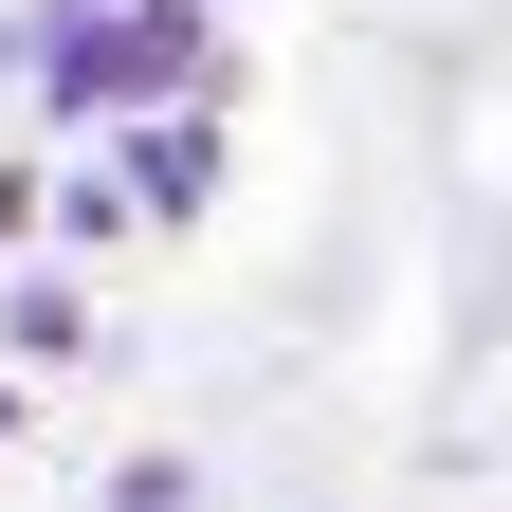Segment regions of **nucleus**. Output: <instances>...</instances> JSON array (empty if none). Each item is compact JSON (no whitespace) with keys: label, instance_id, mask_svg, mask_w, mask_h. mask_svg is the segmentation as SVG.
I'll return each mask as SVG.
<instances>
[{"label":"nucleus","instance_id":"nucleus-1","mask_svg":"<svg viewBox=\"0 0 512 512\" xmlns=\"http://www.w3.org/2000/svg\"><path fill=\"white\" fill-rule=\"evenodd\" d=\"M202 183H220V128H147V165H128V202H165V220H183Z\"/></svg>","mask_w":512,"mask_h":512}]
</instances>
